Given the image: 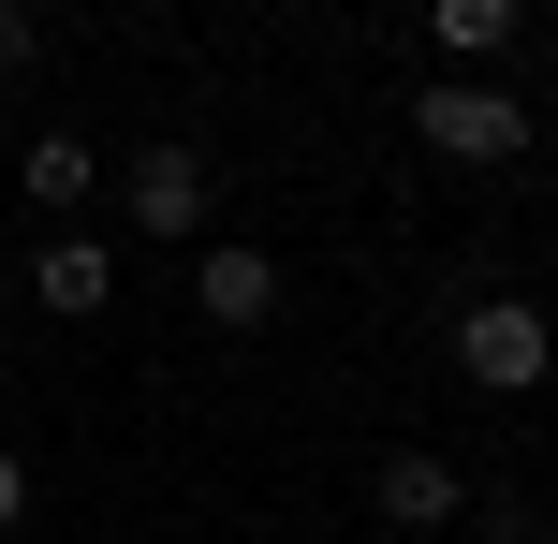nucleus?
I'll return each mask as SVG.
<instances>
[{
    "instance_id": "f257e3e1",
    "label": "nucleus",
    "mask_w": 558,
    "mask_h": 544,
    "mask_svg": "<svg viewBox=\"0 0 558 544\" xmlns=\"http://www.w3.org/2000/svg\"><path fill=\"white\" fill-rule=\"evenodd\" d=\"M412 147H426V162L500 177V162H530V104H514V88H485V74H441V88L412 104Z\"/></svg>"
},
{
    "instance_id": "f03ea898",
    "label": "nucleus",
    "mask_w": 558,
    "mask_h": 544,
    "mask_svg": "<svg viewBox=\"0 0 558 544\" xmlns=\"http://www.w3.org/2000/svg\"><path fill=\"white\" fill-rule=\"evenodd\" d=\"M456 368H471L485 398H530V383L558 368V324L530 310V294H471V310H456Z\"/></svg>"
},
{
    "instance_id": "7ed1b4c3",
    "label": "nucleus",
    "mask_w": 558,
    "mask_h": 544,
    "mask_svg": "<svg viewBox=\"0 0 558 544\" xmlns=\"http://www.w3.org/2000/svg\"><path fill=\"white\" fill-rule=\"evenodd\" d=\"M118 206H133V235H206V206H221V177H206V147H133V177H118Z\"/></svg>"
},
{
    "instance_id": "20e7f679",
    "label": "nucleus",
    "mask_w": 558,
    "mask_h": 544,
    "mask_svg": "<svg viewBox=\"0 0 558 544\" xmlns=\"http://www.w3.org/2000/svg\"><path fill=\"white\" fill-rule=\"evenodd\" d=\"M192 310L221 324V339L279 324V251H251V235H206V251H192Z\"/></svg>"
},
{
    "instance_id": "39448f33",
    "label": "nucleus",
    "mask_w": 558,
    "mask_h": 544,
    "mask_svg": "<svg viewBox=\"0 0 558 544\" xmlns=\"http://www.w3.org/2000/svg\"><path fill=\"white\" fill-rule=\"evenodd\" d=\"M367 516H383V530H456V516H471V471L412 442V457H383V471H367Z\"/></svg>"
},
{
    "instance_id": "423d86ee",
    "label": "nucleus",
    "mask_w": 558,
    "mask_h": 544,
    "mask_svg": "<svg viewBox=\"0 0 558 544\" xmlns=\"http://www.w3.org/2000/svg\"><path fill=\"white\" fill-rule=\"evenodd\" d=\"M29 294H45L59 324H104V310H118V251H104V235H45V265H29Z\"/></svg>"
},
{
    "instance_id": "0eeeda50",
    "label": "nucleus",
    "mask_w": 558,
    "mask_h": 544,
    "mask_svg": "<svg viewBox=\"0 0 558 544\" xmlns=\"http://www.w3.org/2000/svg\"><path fill=\"white\" fill-rule=\"evenodd\" d=\"M15 192L45 206V221H74V206L104 192V147H88V133H29V147H15Z\"/></svg>"
},
{
    "instance_id": "6e6552de",
    "label": "nucleus",
    "mask_w": 558,
    "mask_h": 544,
    "mask_svg": "<svg viewBox=\"0 0 558 544\" xmlns=\"http://www.w3.org/2000/svg\"><path fill=\"white\" fill-rule=\"evenodd\" d=\"M426 29L471 45V59H500V45H514V0H426Z\"/></svg>"
},
{
    "instance_id": "1a4fd4ad",
    "label": "nucleus",
    "mask_w": 558,
    "mask_h": 544,
    "mask_svg": "<svg viewBox=\"0 0 558 544\" xmlns=\"http://www.w3.org/2000/svg\"><path fill=\"white\" fill-rule=\"evenodd\" d=\"M29 59H45V15H29V0H0V88H15Z\"/></svg>"
},
{
    "instance_id": "9d476101",
    "label": "nucleus",
    "mask_w": 558,
    "mask_h": 544,
    "mask_svg": "<svg viewBox=\"0 0 558 544\" xmlns=\"http://www.w3.org/2000/svg\"><path fill=\"white\" fill-rule=\"evenodd\" d=\"M15 516H29V471H15V457H0V530H15Z\"/></svg>"
},
{
    "instance_id": "9b49d317",
    "label": "nucleus",
    "mask_w": 558,
    "mask_h": 544,
    "mask_svg": "<svg viewBox=\"0 0 558 544\" xmlns=\"http://www.w3.org/2000/svg\"><path fill=\"white\" fill-rule=\"evenodd\" d=\"M235 15H265V0H235Z\"/></svg>"
}]
</instances>
